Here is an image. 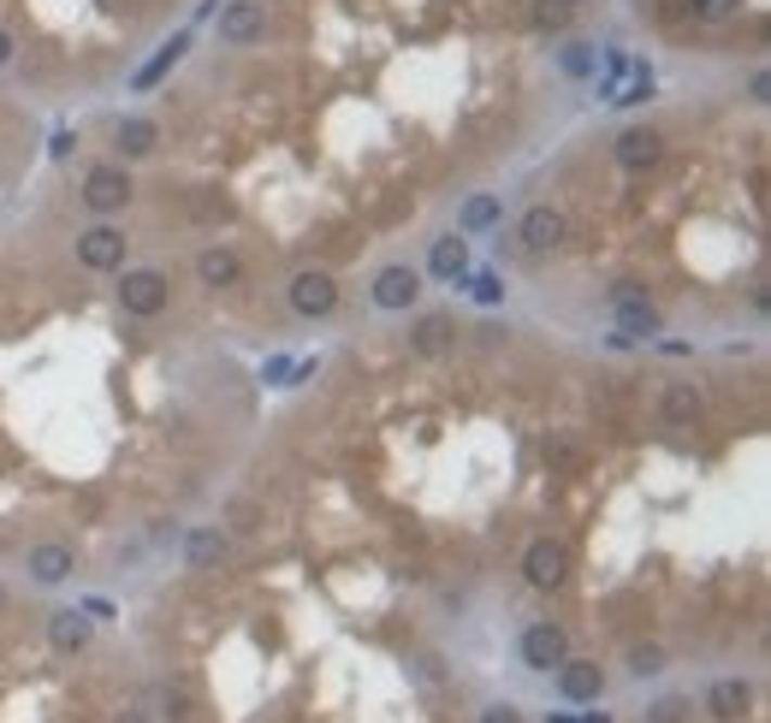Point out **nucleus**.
<instances>
[{"label":"nucleus","instance_id":"obj_1","mask_svg":"<svg viewBox=\"0 0 771 723\" xmlns=\"http://www.w3.org/2000/svg\"><path fill=\"white\" fill-rule=\"evenodd\" d=\"M612 314H617V345H629V338H653V333H659V309L647 302V291H641L635 279L612 285Z\"/></svg>","mask_w":771,"mask_h":723},{"label":"nucleus","instance_id":"obj_2","mask_svg":"<svg viewBox=\"0 0 771 723\" xmlns=\"http://www.w3.org/2000/svg\"><path fill=\"white\" fill-rule=\"evenodd\" d=\"M167 273H155V268H137V273H125L119 279V302H125V314H137V321H155L160 309H167Z\"/></svg>","mask_w":771,"mask_h":723},{"label":"nucleus","instance_id":"obj_3","mask_svg":"<svg viewBox=\"0 0 771 723\" xmlns=\"http://www.w3.org/2000/svg\"><path fill=\"white\" fill-rule=\"evenodd\" d=\"M564 237H570V220H564L558 208H547V202H540V208H528L523 225H516V244H523L528 256H552Z\"/></svg>","mask_w":771,"mask_h":723},{"label":"nucleus","instance_id":"obj_4","mask_svg":"<svg viewBox=\"0 0 771 723\" xmlns=\"http://www.w3.org/2000/svg\"><path fill=\"white\" fill-rule=\"evenodd\" d=\"M523 576H528V588H540V593L564 588V581H570V552H564L558 540H535L523 552Z\"/></svg>","mask_w":771,"mask_h":723},{"label":"nucleus","instance_id":"obj_5","mask_svg":"<svg viewBox=\"0 0 771 723\" xmlns=\"http://www.w3.org/2000/svg\"><path fill=\"white\" fill-rule=\"evenodd\" d=\"M333 302H338V279L326 273V268H303L297 279H291V309L297 314H333Z\"/></svg>","mask_w":771,"mask_h":723},{"label":"nucleus","instance_id":"obj_6","mask_svg":"<svg viewBox=\"0 0 771 723\" xmlns=\"http://www.w3.org/2000/svg\"><path fill=\"white\" fill-rule=\"evenodd\" d=\"M78 261H83L90 273L125 268V232H119V225H90V232L78 237Z\"/></svg>","mask_w":771,"mask_h":723},{"label":"nucleus","instance_id":"obj_7","mask_svg":"<svg viewBox=\"0 0 771 723\" xmlns=\"http://www.w3.org/2000/svg\"><path fill=\"white\" fill-rule=\"evenodd\" d=\"M612 155H617V167H624V172H653L665 160V137L653 131V125H635V131L617 137Z\"/></svg>","mask_w":771,"mask_h":723},{"label":"nucleus","instance_id":"obj_8","mask_svg":"<svg viewBox=\"0 0 771 723\" xmlns=\"http://www.w3.org/2000/svg\"><path fill=\"white\" fill-rule=\"evenodd\" d=\"M125 202H131V179H125L119 167H95L90 179H83V208L90 214H119Z\"/></svg>","mask_w":771,"mask_h":723},{"label":"nucleus","instance_id":"obj_9","mask_svg":"<svg viewBox=\"0 0 771 723\" xmlns=\"http://www.w3.org/2000/svg\"><path fill=\"white\" fill-rule=\"evenodd\" d=\"M564 658H570V641H564L558 623H535L523 634V664L528 670H558Z\"/></svg>","mask_w":771,"mask_h":723},{"label":"nucleus","instance_id":"obj_10","mask_svg":"<svg viewBox=\"0 0 771 723\" xmlns=\"http://www.w3.org/2000/svg\"><path fill=\"white\" fill-rule=\"evenodd\" d=\"M261 30H268V12H261V0H232V7L220 12V42H232V48L256 42Z\"/></svg>","mask_w":771,"mask_h":723},{"label":"nucleus","instance_id":"obj_11","mask_svg":"<svg viewBox=\"0 0 771 723\" xmlns=\"http://www.w3.org/2000/svg\"><path fill=\"white\" fill-rule=\"evenodd\" d=\"M415 297H422V273L415 268H381L374 273V302H381V309H410Z\"/></svg>","mask_w":771,"mask_h":723},{"label":"nucleus","instance_id":"obj_12","mask_svg":"<svg viewBox=\"0 0 771 723\" xmlns=\"http://www.w3.org/2000/svg\"><path fill=\"white\" fill-rule=\"evenodd\" d=\"M90 634H95V623H90V611H78V605L48 617V641H54V653H83Z\"/></svg>","mask_w":771,"mask_h":723},{"label":"nucleus","instance_id":"obj_13","mask_svg":"<svg viewBox=\"0 0 771 723\" xmlns=\"http://www.w3.org/2000/svg\"><path fill=\"white\" fill-rule=\"evenodd\" d=\"M558 694H564V700H600V694H605L600 664H588V658H564V664H558Z\"/></svg>","mask_w":771,"mask_h":723},{"label":"nucleus","instance_id":"obj_14","mask_svg":"<svg viewBox=\"0 0 771 723\" xmlns=\"http://www.w3.org/2000/svg\"><path fill=\"white\" fill-rule=\"evenodd\" d=\"M78 569V557H72V545L48 540V545H30V576L42 581V588H60V581Z\"/></svg>","mask_w":771,"mask_h":723},{"label":"nucleus","instance_id":"obj_15","mask_svg":"<svg viewBox=\"0 0 771 723\" xmlns=\"http://www.w3.org/2000/svg\"><path fill=\"white\" fill-rule=\"evenodd\" d=\"M754 706V688L742 676H724V682H712V694H706V712H712L718 723H736L742 712Z\"/></svg>","mask_w":771,"mask_h":723},{"label":"nucleus","instance_id":"obj_16","mask_svg":"<svg viewBox=\"0 0 771 723\" xmlns=\"http://www.w3.org/2000/svg\"><path fill=\"white\" fill-rule=\"evenodd\" d=\"M196 279L208 291H226V285H237V279H244V261H237L226 244H214V249H202V256H196Z\"/></svg>","mask_w":771,"mask_h":723},{"label":"nucleus","instance_id":"obj_17","mask_svg":"<svg viewBox=\"0 0 771 723\" xmlns=\"http://www.w3.org/2000/svg\"><path fill=\"white\" fill-rule=\"evenodd\" d=\"M451 338H458V333H451L446 314H422V321L410 326V350H415V357H446Z\"/></svg>","mask_w":771,"mask_h":723},{"label":"nucleus","instance_id":"obj_18","mask_svg":"<svg viewBox=\"0 0 771 723\" xmlns=\"http://www.w3.org/2000/svg\"><path fill=\"white\" fill-rule=\"evenodd\" d=\"M427 268H434L439 279H463V273H470V244H463L458 232H451V237H434V256H427Z\"/></svg>","mask_w":771,"mask_h":723},{"label":"nucleus","instance_id":"obj_19","mask_svg":"<svg viewBox=\"0 0 771 723\" xmlns=\"http://www.w3.org/2000/svg\"><path fill=\"white\" fill-rule=\"evenodd\" d=\"M184 557H191V569H220L226 564V534L220 528H196V534L184 540Z\"/></svg>","mask_w":771,"mask_h":723},{"label":"nucleus","instance_id":"obj_20","mask_svg":"<svg viewBox=\"0 0 771 723\" xmlns=\"http://www.w3.org/2000/svg\"><path fill=\"white\" fill-rule=\"evenodd\" d=\"M659 410H665V422H671V427H694V422H701V391L677 379V386H665V403H659Z\"/></svg>","mask_w":771,"mask_h":723},{"label":"nucleus","instance_id":"obj_21","mask_svg":"<svg viewBox=\"0 0 771 723\" xmlns=\"http://www.w3.org/2000/svg\"><path fill=\"white\" fill-rule=\"evenodd\" d=\"M184 48H191V36H172V42L160 48V54L149 60L143 72H137V90H155V83H160V78H167V72H172V66H179V60H184Z\"/></svg>","mask_w":771,"mask_h":723},{"label":"nucleus","instance_id":"obj_22","mask_svg":"<svg viewBox=\"0 0 771 723\" xmlns=\"http://www.w3.org/2000/svg\"><path fill=\"white\" fill-rule=\"evenodd\" d=\"M647 95H653V72L647 66H629V78L605 90V101H617V107H635V101H647Z\"/></svg>","mask_w":771,"mask_h":723},{"label":"nucleus","instance_id":"obj_23","mask_svg":"<svg viewBox=\"0 0 771 723\" xmlns=\"http://www.w3.org/2000/svg\"><path fill=\"white\" fill-rule=\"evenodd\" d=\"M155 143H160V131L149 119H125L119 125V149H125V155H155Z\"/></svg>","mask_w":771,"mask_h":723},{"label":"nucleus","instance_id":"obj_24","mask_svg":"<svg viewBox=\"0 0 771 723\" xmlns=\"http://www.w3.org/2000/svg\"><path fill=\"white\" fill-rule=\"evenodd\" d=\"M487 225H499V202H492V196H470V202H463V232H487Z\"/></svg>","mask_w":771,"mask_h":723},{"label":"nucleus","instance_id":"obj_25","mask_svg":"<svg viewBox=\"0 0 771 723\" xmlns=\"http://www.w3.org/2000/svg\"><path fill=\"white\" fill-rule=\"evenodd\" d=\"M535 24L540 30H564L570 24V0H535Z\"/></svg>","mask_w":771,"mask_h":723},{"label":"nucleus","instance_id":"obj_26","mask_svg":"<svg viewBox=\"0 0 771 723\" xmlns=\"http://www.w3.org/2000/svg\"><path fill=\"white\" fill-rule=\"evenodd\" d=\"M689 12H694V18H706V24H724V18H736V12H742V0H689Z\"/></svg>","mask_w":771,"mask_h":723},{"label":"nucleus","instance_id":"obj_27","mask_svg":"<svg viewBox=\"0 0 771 723\" xmlns=\"http://www.w3.org/2000/svg\"><path fill=\"white\" fill-rule=\"evenodd\" d=\"M629 670H635V676H659L665 653H659V646H635V653H629Z\"/></svg>","mask_w":771,"mask_h":723},{"label":"nucleus","instance_id":"obj_28","mask_svg":"<svg viewBox=\"0 0 771 723\" xmlns=\"http://www.w3.org/2000/svg\"><path fill=\"white\" fill-rule=\"evenodd\" d=\"M682 718H689V700H659L647 712V723H682Z\"/></svg>","mask_w":771,"mask_h":723},{"label":"nucleus","instance_id":"obj_29","mask_svg":"<svg viewBox=\"0 0 771 723\" xmlns=\"http://www.w3.org/2000/svg\"><path fill=\"white\" fill-rule=\"evenodd\" d=\"M475 723H523V712H516V706H487Z\"/></svg>","mask_w":771,"mask_h":723},{"label":"nucleus","instance_id":"obj_30","mask_svg":"<svg viewBox=\"0 0 771 723\" xmlns=\"http://www.w3.org/2000/svg\"><path fill=\"white\" fill-rule=\"evenodd\" d=\"M499 279H492V273H481V279H475V297H481V302H499Z\"/></svg>","mask_w":771,"mask_h":723},{"label":"nucleus","instance_id":"obj_31","mask_svg":"<svg viewBox=\"0 0 771 723\" xmlns=\"http://www.w3.org/2000/svg\"><path fill=\"white\" fill-rule=\"evenodd\" d=\"M7 60H12V36L0 30V66H7Z\"/></svg>","mask_w":771,"mask_h":723},{"label":"nucleus","instance_id":"obj_32","mask_svg":"<svg viewBox=\"0 0 771 723\" xmlns=\"http://www.w3.org/2000/svg\"><path fill=\"white\" fill-rule=\"evenodd\" d=\"M113 723H149L143 712H119V718H113Z\"/></svg>","mask_w":771,"mask_h":723},{"label":"nucleus","instance_id":"obj_33","mask_svg":"<svg viewBox=\"0 0 771 723\" xmlns=\"http://www.w3.org/2000/svg\"><path fill=\"white\" fill-rule=\"evenodd\" d=\"M581 723H612V718H605V712H588V718H581Z\"/></svg>","mask_w":771,"mask_h":723},{"label":"nucleus","instance_id":"obj_34","mask_svg":"<svg viewBox=\"0 0 771 723\" xmlns=\"http://www.w3.org/2000/svg\"><path fill=\"white\" fill-rule=\"evenodd\" d=\"M570 7H576V0H570Z\"/></svg>","mask_w":771,"mask_h":723}]
</instances>
